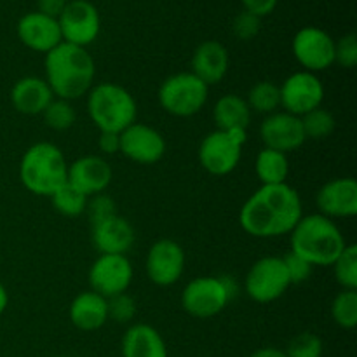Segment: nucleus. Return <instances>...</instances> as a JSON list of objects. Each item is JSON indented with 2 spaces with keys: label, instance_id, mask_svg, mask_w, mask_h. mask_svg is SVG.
Returning a JSON list of instances; mask_svg holds the SVG:
<instances>
[{
  "label": "nucleus",
  "instance_id": "bb28decb",
  "mask_svg": "<svg viewBox=\"0 0 357 357\" xmlns=\"http://www.w3.org/2000/svg\"><path fill=\"white\" fill-rule=\"evenodd\" d=\"M244 100H246L251 112H257L261 115L274 114L281 107L279 86H275L271 80H260V82L253 84Z\"/></svg>",
  "mask_w": 357,
  "mask_h": 357
},
{
  "label": "nucleus",
  "instance_id": "58836bf2",
  "mask_svg": "<svg viewBox=\"0 0 357 357\" xmlns=\"http://www.w3.org/2000/svg\"><path fill=\"white\" fill-rule=\"evenodd\" d=\"M241 2H243L244 10L258 17H265L271 13H274L279 0H241Z\"/></svg>",
  "mask_w": 357,
  "mask_h": 357
},
{
  "label": "nucleus",
  "instance_id": "c03bdc74",
  "mask_svg": "<svg viewBox=\"0 0 357 357\" xmlns=\"http://www.w3.org/2000/svg\"><path fill=\"white\" fill-rule=\"evenodd\" d=\"M56 357H70V356H56Z\"/></svg>",
  "mask_w": 357,
  "mask_h": 357
},
{
  "label": "nucleus",
  "instance_id": "37998d69",
  "mask_svg": "<svg viewBox=\"0 0 357 357\" xmlns=\"http://www.w3.org/2000/svg\"><path fill=\"white\" fill-rule=\"evenodd\" d=\"M7 307H9V293H7L6 286L0 282V316L6 312Z\"/></svg>",
  "mask_w": 357,
  "mask_h": 357
},
{
  "label": "nucleus",
  "instance_id": "b1692460",
  "mask_svg": "<svg viewBox=\"0 0 357 357\" xmlns=\"http://www.w3.org/2000/svg\"><path fill=\"white\" fill-rule=\"evenodd\" d=\"M122 357H167L162 335L150 324H132L121 340Z\"/></svg>",
  "mask_w": 357,
  "mask_h": 357
},
{
  "label": "nucleus",
  "instance_id": "393cba45",
  "mask_svg": "<svg viewBox=\"0 0 357 357\" xmlns=\"http://www.w3.org/2000/svg\"><path fill=\"white\" fill-rule=\"evenodd\" d=\"M253 112L248 107L246 100L239 94H223L213 107V121L216 129H248Z\"/></svg>",
  "mask_w": 357,
  "mask_h": 357
},
{
  "label": "nucleus",
  "instance_id": "4468645a",
  "mask_svg": "<svg viewBox=\"0 0 357 357\" xmlns=\"http://www.w3.org/2000/svg\"><path fill=\"white\" fill-rule=\"evenodd\" d=\"M146 275L160 288L176 284L185 271V251L176 241L159 239L150 246L145 260Z\"/></svg>",
  "mask_w": 357,
  "mask_h": 357
},
{
  "label": "nucleus",
  "instance_id": "39448f33",
  "mask_svg": "<svg viewBox=\"0 0 357 357\" xmlns=\"http://www.w3.org/2000/svg\"><path fill=\"white\" fill-rule=\"evenodd\" d=\"M87 96V115L100 132H119L136 122V100L126 87L101 82L91 87Z\"/></svg>",
  "mask_w": 357,
  "mask_h": 357
},
{
  "label": "nucleus",
  "instance_id": "c9c22d12",
  "mask_svg": "<svg viewBox=\"0 0 357 357\" xmlns=\"http://www.w3.org/2000/svg\"><path fill=\"white\" fill-rule=\"evenodd\" d=\"M261 30V17L255 16V14L248 13V10H241L232 21V31L239 40H253Z\"/></svg>",
  "mask_w": 357,
  "mask_h": 357
},
{
  "label": "nucleus",
  "instance_id": "4c0bfd02",
  "mask_svg": "<svg viewBox=\"0 0 357 357\" xmlns=\"http://www.w3.org/2000/svg\"><path fill=\"white\" fill-rule=\"evenodd\" d=\"M282 261H284L286 265V271H288L291 284H300V282L309 281V278L312 275V265H310L309 261L303 260L302 257L293 253V251L286 253L284 257H282Z\"/></svg>",
  "mask_w": 357,
  "mask_h": 357
},
{
  "label": "nucleus",
  "instance_id": "ddd939ff",
  "mask_svg": "<svg viewBox=\"0 0 357 357\" xmlns=\"http://www.w3.org/2000/svg\"><path fill=\"white\" fill-rule=\"evenodd\" d=\"M132 275V265L126 255H100L89 268V284L94 293L110 298L128 291Z\"/></svg>",
  "mask_w": 357,
  "mask_h": 357
},
{
  "label": "nucleus",
  "instance_id": "79ce46f5",
  "mask_svg": "<svg viewBox=\"0 0 357 357\" xmlns=\"http://www.w3.org/2000/svg\"><path fill=\"white\" fill-rule=\"evenodd\" d=\"M250 357H286V354L278 347H261L257 349Z\"/></svg>",
  "mask_w": 357,
  "mask_h": 357
},
{
  "label": "nucleus",
  "instance_id": "6e6552de",
  "mask_svg": "<svg viewBox=\"0 0 357 357\" xmlns=\"http://www.w3.org/2000/svg\"><path fill=\"white\" fill-rule=\"evenodd\" d=\"M246 129H215L199 145V162L213 176H227L241 162L243 146L246 145Z\"/></svg>",
  "mask_w": 357,
  "mask_h": 357
},
{
  "label": "nucleus",
  "instance_id": "f3484780",
  "mask_svg": "<svg viewBox=\"0 0 357 357\" xmlns=\"http://www.w3.org/2000/svg\"><path fill=\"white\" fill-rule=\"evenodd\" d=\"M319 215L326 218H352L357 215V181L354 178H333L316 194Z\"/></svg>",
  "mask_w": 357,
  "mask_h": 357
},
{
  "label": "nucleus",
  "instance_id": "9d476101",
  "mask_svg": "<svg viewBox=\"0 0 357 357\" xmlns=\"http://www.w3.org/2000/svg\"><path fill=\"white\" fill-rule=\"evenodd\" d=\"M291 51L305 72H324L335 65V40L326 30L303 26L293 37Z\"/></svg>",
  "mask_w": 357,
  "mask_h": 357
},
{
  "label": "nucleus",
  "instance_id": "ea45409f",
  "mask_svg": "<svg viewBox=\"0 0 357 357\" xmlns=\"http://www.w3.org/2000/svg\"><path fill=\"white\" fill-rule=\"evenodd\" d=\"M98 149L105 155H114V153H117L121 150V135L119 132H100Z\"/></svg>",
  "mask_w": 357,
  "mask_h": 357
},
{
  "label": "nucleus",
  "instance_id": "e433bc0d",
  "mask_svg": "<svg viewBox=\"0 0 357 357\" xmlns=\"http://www.w3.org/2000/svg\"><path fill=\"white\" fill-rule=\"evenodd\" d=\"M335 63L344 68H354L357 65V38L354 33H347L335 42Z\"/></svg>",
  "mask_w": 357,
  "mask_h": 357
},
{
  "label": "nucleus",
  "instance_id": "cd10ccee",
  "mask_svg": "<svg viewBox=\"0 0 357 357\" xmlns=\"http://www.w3.org/2000/svg\"><path fill=\"white\" fill-rule=\"evenodd\" d=\"M87 201H89V197L86 194H82L80 190H77L68 181L65 185H61L51 195V202L56 211L63 216H70V218L72 216L84 215L87 208Z\"/></svg>",
  "mask_w": 357,
  "mask_h": 357
},
{
  "label": "nucleus",
  "instance_id": "c756f323",
  "mask_svg": "<svg viewBox=\"0 0 357 357\" xmlns=\"http://www.w3.org/2000/svg\"><path fill=\"white\" fill-rule=\"evenodd\" d=\"M331 317L344 330H354L357 324V289H342L331 302Z\"/></svg>",
  "mask_w": 357,
  "mask_h": 357
},
{
  "label": "nucleus",
  "instance_id": "4be33fe9",
  "mask_svg": "<svg viewBox=\"0 0 357 357\" xmlns=\"http://www.w3.org/2000/svg\"><path fill=\"white\" fill-rule=\"evenodd\" d=\"M54 100L45 79L28 75L16 80L10 89V103L14 110L23 115H42L47 105Z\"/></svg>",
  "mask_w": 357,
  "mask_h": 357
},
{
  "label": "nucleus",
  "instance_id": "2f4dec72",
  "mask_svg": "<svg viewBox=\"0 0 357 357\" xmlns=\"http://www.w3.org/2000/svg\"><path fill=\"white\" fill-rule=\"evenodd\" d=\"M342 289H357V246L347 244L331 265Z\"/></svg>",
  "mask_w": 357,
  "mask_h": 357
},
{
  "label": "nucleus",
  "instance_id": "a211bd4d",
  "mask_svg": "<svg viewBox=\"0 0 357 357\" xmlns=\"http://www.w3.org/2000/svg\"><path fill=\"white\" fill-rule=\"evenodd\" d=\"M16 33L24 47L35 52H42V54H47L63 42L58 20L45 16L38 10L26 13L20 17L16 24Z\"/></svg>",
  "mask_w": 357,
  "mask_h": 357
},
{
  "label": "nucleus",
  "instance_id": "a19ab883",
  "mask_svg": "<svg viewBox=\"0 0 357 357\" xmlns=\"http://www.w3.org/2000/svg\"><path fill=\"white\" fill-rule=\"evenodd\" d=\"M66 3H68V0H37V10L45 14V16H51L58 20L59 14L66 7Z\"/></svg>",
  "mask_w": 357,
  "mask_h": 357
},
{
  "label": "nucleus",
  "instance_id": "7c9ffc66",
  "mask_svg": "<svg viewBox=\"0 0 357 357\" xmlns=\"http://www.w3.org/2000/svg\"><path fill=\"white\" fill-rule=\"evenodd\" d=\"M42 117H44L45 126L52 129V131H66V129H70L75 124L77 112L72 101L54 98L47 105V108L42 112Z\"/></svg>",
  "mask_w": 357,
  "mask_h": 357
},
{
  "label": "nucleus",
  "instance_id": "f8f14e48",
  "mask_svg": "<svg viewBox=\"0 0 357 357\" xmlns=\"http://www.w3.org/2000/svg\"><path fill=\"white\" fill-rule=\"evenodd\" d=\"M279 94H281V107L284 108V112L302 117L323 105L324 86L317 73L300 70V72L291 73L279 86Z\"/></svg>",
  "mask_w": 357,
  "mask_h": 357
},
{
  "label": "nucleus",
  "instance_id": "f704fd0d",
  "mask_svg": "<svg viewBox=\"0 0 357 357\" xmlns=\"http://www.w3.org/2000/svg\"><path fill=\"white\" fill-rule=\"evenodd\" d=\"M86 213L87 216H89L91 225H94V223L101 222V220H107L110 218V216L117 215V204H115V201L110 197V195H107L103 192V194H98V195H93V197H89Z\"/></svg>",
  "mask_w": 357,
  "mask_h": 357
},
{
  "label": "nucleus",
  "instance_id": "9b49d317",
  "mask_svg": "<svg viewBox=\"0 0 357 357\" xmlns=\"http://www.w3.org/2000/svg\"><path fill=\"white\" fill-rule=\"evenodd\" d=\"M63 42L87 47L98 38L101 30L100 13L89 0H68L58 17Z\"/></svg>",
  "mask_w": 357,
  "mask_h": 357
},
{
  "label": "nucleus",
  "instance_id": "dca6fc26",
  "mask_svg": "<svg viewBox=\"0 0 357 357\" xmlns=\"http://www.w3.org/2000/svg\"><path fill=\"white\" fill-rule=\"evenodd\" d=\"M260 138L265 149L278 150L286 155L288 152L298 150L307 142L300 117L288 112H274L265 115L260 124Z\"/></svg>",
  "mask_w": 357,
  "mask_h": 357
},
{
  "label": "nucleus",
  "instance_id": "2eb2a0df",
  "mask_svg": "<svg viewBox=\"0 0 357 357\" xmlns=\"http://www.w3.org/2000/svg\"><path fill=\"white\" fill-rule=\"evenodd\" d=\"M126 159L143 166L159 162L166 153V139L155 128L132 122L121 132V150Z\"/></svg>",
  "mask_w": 357,
  "mask_h": 357
},
{
  "label": "nucleus",
  "instance_id": "a878e982",
  "mask_svg": "<svg viewBox=\"0 0 357 357\" xmlns=\"http://www.w3.org/2000/svg\"><path fill=\"white\" fill-rule=\"evenodd\" d=\"M255 173L261 185L288 183L289 160L288 155L272 149H261L255 160Z\"/></svg>",
  "mask_w": 357,
  "mask_h": 357
},
{
  "label": "nucleus",
  "instance_id": "0eeeda50",
  "mask_svg": "<svg viewBox=\"0 0 357 357\" xmlns=\"http://www.w3.org/2000/svg\"><path fill=\"white\" fill-rule=\"evenodd\" d=\"M209 87L192 72H180L167 77L159 87V105L173 117L187 119L197 115L208 103Z\"/></svg>",
  "mask_w": 357,
  "mask_h": 357
},
{
  "label": "nucleus",
  "instance_id": "f03ea898",
  "mask_svg": "<svg viewBox=\"0 0 357 357\" xmlns=\"http://www.w3.org/2000/svg\"><path fill=\"white\" fill-rule=\"evenodd\" d=\"M44 72L54 98L73 101L91 91L96 65L86 47L61 42L45 54Z\"/></svg>",
  "mask_w": 357,
  "mask_h": 357
},
{
  "label": "nucleus",
  "instance_id": "6ab92c4d",
  "mask_svg": "<svg viewBox=\"0 0 357 357\" xmlns=\"http://www.w3.org/2000/svg\"><path fill=\"white\" fill-rule=\"evenodd\" d=\"M112 178H114L112 167L103 157L84 155L68 164L66 181L87 197H93L107 190L108 185L112 183Z\"/></svg>",
  "mask_w": 357,
  "mask_h": 357
},
{
  "label": "nucleus",
  "instance_id": "72a5a7b5",
  "mask_svg": "<svg viewBox=\"0 0 357 357\" xmlns=\"http://www.w3.org/2000/svg\"><path fill=\"white\" fill-rule=\"evenodd\" d=\"M108 319L119 324H128L136 316V300L128 291L107 298Z\"/></svg>",
  "mask_w": 357,
  "mask_h": 357
},
{
  "label": "nucleus",
  "instance_id": "aec40b11",
  "mask_svg": "<svg viewBox=\"0 0 357 357\" xmlns=\"http://www.w3.org/2000/svg\"><path fill=\"white\" fill-rule=\"evenodd\" d=\"M91 239L100 255H126L135 244V227L124 216L114 215L91 225Z\"/></svg>",
  "mask_w": 357,
  "mask_h": 357
},
{
  "label": "nucleus",
  "instance_id": "20e7f679",
  "mask_svg": "<svg viewBox=\"0 0 357 357\" xmlns=\"http://www.w3.org/2000/svg\"><path fill=\"white\" fill-rule=\"evenodd\" d=\"M68 178V162L59 146L38 142L23 153L20 162V180L28 192L51 197Z\"/></svg>",
  "mask_w": 357,
  "mask_h": 357
},
{
  "label": "nucleus",
  "instance_id": "473e14b6",
  "mask_svg": "<svg viewBox=\"0 0 357 357\" xmlns=\"http://www.w3.org/2000/svg\"><path fill=\"white\" fill-rule=\"evenodd\" d=\"M286 357H323V340L316 333L303 331L289 340Z\"/></svg>",
  "mask_w": 357,
  "mask_h": 357
},
{
  "label": "nucleus",
  "instance_id": "1a4fd4ad",
  "mask_svg": "<svg viewBox=\"0 0 357 357\" xmlns=\"http://www.w3.org/2000/svg\"><path fill=\"white\" fill-rule=\"evenodd\" d=\"M291 286L282 257H264L255 261L244 279L246 295L257 303H271L281 298Z\"/></svg>",
  "mask_w": 357,
  "mask_h": 357
},
{
  "label": "nucleus",
  "instance_id": "5701e85b",
  "mask_svg": "<svg viewBox=\"0 0 357 357\" xmlns=\"http://www.w3.org/2000/svg\"><path fill=\"white\" fill-rule=\"evenodd\" d=\"M70 321L80 331H96L108 321L107 298L98 293L84 291L72 300L68 309Z\"/></svg>",
  "mask_w": 357,
  "mask_h": 357
},
{
  "label": "nucleus",
  "instance_id": "412c9836",
  "mask_svg": "<svg viewBox=\"0 0 357 357\" xmlns=\"http://www.w3.org/2000/svg\"><path fill=\"white\" fill-rule=\"evenodd\" d=\"M192 73L206 86H215L225 79L230 56L225 45L218 40H204L195 47L192 56Z\"/></svg>",
  "mask_w": 357,
  "mask_h": 357
},
{
  "label": "nucleus",
  "instance_id": "423d86ee",
  "mask_svg": "<svg viewBox=\"0 0 357 357\" xmlns=\"http://www.w3.org/2000/svg\"><path fill=\"white\" fill-rule=\"evenodd\" d=\"M237 282L230 275H201L181 291V307L195 319H211L237 296Z\"/></svg>",
  "mask_w": 357,
  "mask_h": 357
},
{
  "label": "nucleus",
  "instance_id": "f257e3e1",
  "mask_svg": "<svg viewBox=\"0 0 357 357\" xmlns=\"http://www.w3.org/2000/svg\"><path fill=\"white\" fill-rule=\"evenodd\" d=\"M303 216L300 194L288 183L261 185L239 211V225L258 239L288 236Z\"/></svg>",
  "mask_w": 357,
  "mask_h": 357
},
{
  "label": "nucleus",
  "instance_id": "7ed1b4c3",
  "mask_svg": "<svg viewBox=\"0 0 357 357\" xmlns=\"http://www.w3.org/2000/svg\"><path fill=\"white\" fill-rule=\"evenodd\" d=\"M291 251L312 267H331L347 246L344 234L333 220L314 213L300 218L289 232Z\"/></svg>",
  "mask_w": 357,
  "mask_h": 357
},
{
  "label": "nucleus",
  "instance_id": "c85d7f7f",
  "mask_svg": "<svg viewBox=\"0 0 357 357\" xmlns=\"http://www.w3.org/2000/svg\"><path fill=\"white\" fill-rule=\"evenodd\" d=\"M300 121H302V128L307 139H324L333 135L335 128H337L333 114L323 107L302 115Z\"/></svg>",
  "mask_w": 357,
  "mask_h": 357
}]
</instances>
